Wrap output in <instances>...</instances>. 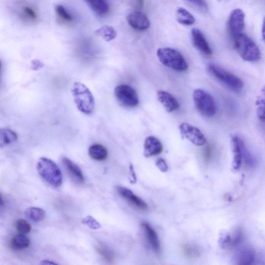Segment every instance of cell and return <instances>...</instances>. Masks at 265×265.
Listing matches in <instances>:
<instances>
[{
  "mask_svg": "<svg viewBox=\"0 0 265 265\" xmlns=\"http://www.w3.org/2000/svg\"><path fill=\"white\" fill-rule=\"evenodd\" d=\"M136 6L139 8H142L144 6V0H135Z\"/></svg>",
  "mask_w": 265,
  "mask_h": 265,
  "instance_id": "cell-40",
  "label": "cell"
},
{
  "mask_svg": "<svg viewBox=\"0 0 265 265\" xmlns=\"http://www.w3.org/2000/svg\"><path fill=\"white\" fill-rule=\"evenodd\" d=\"M255 259V251L251 248H245L239 254L238 264L242 265H252L253 264Z\"/></svg>",
  "mask_w": 265,
  "mask_h": 265,
  "instance_id": "cell-23",
  "label": "cell"
},
{
  "mask_svg": "<svg viewBox=\"0 0 265 265\" xmlns=\"http://www.w3.org/2000/svg\"><path fill=\"white\" fill-rule=\"evenodd\" d=\"M25 216L30 221L37 223L44 219L46 213L45 211L41 208L31 207L25 211Z\"/></svg>",
  "mask_w": 265,
  "mask_h": 265,
  "instance_id": "cell-24",
  "label": "cell"
},
{
  "mask_svg": "<svg viewBox=\"0 0 265 265\" xmlns=\"http://www.w3.org/2000/svg\"><path fill=\"white\" fill-rule=\"evenodd\" d=\"M22 11L24 16L27 18L35 20L37 18V15L35 10L29 7H24L22 8Z\"/></svg>",
  "mask_w": 265,
  "mask_h": 265,
  "instance_id": "cell-35",
  "label": "cell"
},
{
  "mask_svg": "<svg viewBox=\"0 0 265 265\" xmlns=\"http://www.w3.org/2000/svg\"><path fill=\"white\" fill-rule=\"evenodd\" d=\"M245 15L241 9L233 10L228 22V30L232 39L237 35L243 33L245 26Z\"/></svg>",
  "mask_w": 265,
  "mask_h": 265,
  "instance_id": "cell-8",
  "label": "cell"
},
{
  "mask_svg": "<svg viewBox=\"0 0 265 265\" xmlns=\"http://www.w3.org/2000/svg\"><path fill=\"white\" fill-rule=\"evenodd\" d=\"M96 250L98 253L106 262L112 263L115 259L114 255L112 251L106 246L102 244H99L96 247Z\"/></svg>",
  "mask_w": 265,
  "mask_h": 265,
  "instance_id": "cell-28",
  "label": "cell"
},
{
  "mask_svg": "<svg viewBox=\"0 0 265 265\" xmlns=\"http://www.w3.org/2000/svg\"><path fill=\"white\" fill-rule=\"evenodd\" d=\"M181 250L183 255L188 258L195 259L200 256L199 249L194 245L184 244L181 247Z\"/></svg>",
  "mask_w": 265,
  "mask_h": 265,
  "instance_id": "cell-27",
  "label": "cell"
},
{
  "mask_svg": "<svg viewBox=\"0 0 265 265\" xmlns=\"http://www.w3.org/2000/svg\"><path fill=\"white\" fill-rule=\"evenodd\" d=\"M157 56L164 66L175 71L182 72L188 69L187 62L177 50L171 48H160Z\"/></svg>",
  "mask_w": 265,
  "mask_h": 265,
  "instance_id": "cell-5",
  "label": "cell"
},
{
  "mask_svg": "<svg viewBox=\"0 0 265 265\" xmlns=\"http://www.w3.org/2000/svg\"><path fill=\"white\" fill-rule=\"evenodd\" d=\"M219 244L223 249L232 248V237L229 233H222L219 238Z\"/></svg>",
  "mask_w": 265,
  "mask_h": 265,
  "instance_id": "cell-30",
  "label": "cell"
},
{
  "mask_svg": "<svg viewBox=\"0 0 265 265\" xmlns=\"http://www.w3.org/2000/svg\"><path fill=\"white\" fill-rule=\"evenodd\" d=\"M158 98L168 112H173L179 108L177 100L169 92L160 91L158 92Z\"/></svg>",
  "mask_w": 265,
  "mask_h": 265,
  "instance_id": "cell-16",
  "label": "cell"
},
{
  "mask_svg": "<svg viewBox=\"0 0 265 265\" xmlns=\"http://www.w3.org/2000/svg\"><path fill=\"white\" fill-rule=\"evenodd\" d=\"M57 16L62 20L65 22H72L73 20V17L66 9L61 5L56 6L55 8Z\"/></svg>",
  "mask_w": 265,
  "mask_h": 265,
  "instance_id": "cell-29",
  "label": "cell"
},
{
  "mask_svg": "<svg viewBox=\"0 0 265 265\" xmlns=\"http://www.w3.org/2000/svg\"><path fill=\"white\" fill-rule=\"evenodd\" d=\"M37 170L41 177L50 185L58 187L62 184V173L56 163L52 160L41 158L38 161Z\"/></svg>",
  "mask_w": 265,
  "mask_h": 265,
  "instance_id": "cell-4",
  "label": "cell"
},
{
  "mask_svg": "<svg viewBox=\"0 0 265 265\" xmlns=\"http://www.w3.org/2000/svg\"><path fill=\"white\" fill-rule=\"evenodd\" d=\"M30 239L24 234L15 235L10 241V246L15 250H22L27 249L30 246Z\"/></svg>",
  "mask_w": 265,
  "mask_h": 265,
  "instance_id": "cell-22",
  "label": "cell"
},
{
  "mask_svg": "<svg viewBox=\"0 0 265 265\" xmlns=\"http://www.w3.org/2000/svg\"><path fill=\"white\" fill-rule=\"evenodd\" d=\"M116 190L118 194L125 199L127 200L130 203L139 209L146 210L148 206L142 198L139 197L129 188L122 186H117Z\"/></svg>",
  "mask_w": 265,
  "mask_h": 265,
  "instance_id": "cell-13",
  "label": "cell"
},
{
  "mask_svg": "<svg viewBox=\"0 0 265 265\" xmlns=\"http://www.w3.org/2000/svg\"><path fill=\"white\" fill-rule=\"evenodd\" d=\"M15 228L20 234H26L30 232L31 226L26 220L19 219L15 223Z\"/></svg>",
  "mask_w": 265,
  "mask_h": 265,
  "instance_id": "cell-31",
  "label": "cell"
},
{
  "mask_svg": "<svg viewBox=\"0 0 265 265\" xmlns=\"http://www.w3.org/2000/svg\"><path fill=\"white\" fill-rule=\"evenodd\" d=\"M209 73L217 81L235 92L243 90L244 84L237 76L215 64H210L207 67Z\"/></svg>",
  "mask_w": 265,
  "mask_h": 265,
  "instance_id": "cell-3",
  "label": "cell"
},
{
  "mask_svg": "<svg viewBox=\"0 0 265 265\" xmlns=\"http://www.w3.org/2000/svg\"><path fill=\"white\" fill-rule=\"evenodd\" d=\"M82 223L89 227L93 230H97L100 228L101 225L94 218L89 216L82 220Z\"/></svg>",
  "mask_w": 265,
  "mask_h": 265,
  "instance_id": "cell-33",
  "label": "cell"
},
{
  "mask_svg": "<svg viewBox=\"0 0 265 265\" xmlns=\"http://www.w3.org/2000/svg\"><path fill=\"white\" fill-rule=\"evenodd\" d=\"M62 162L72 180L78 184H82L85 182L83 173L77 164L66 157H62Z\"/></svg>",
  "mask_w": 265,
  "mask_h": 265,
  "instance_id": "cell-12",
  "label": "cell"
},
{
  "mask_svg": "<svg viewBox=\"0 0 265 265\" xmlns=\"http://www.w3.org/2000/svg\"><path fill=\"white\" fill-rule=\"evenodd\" d=\"M44 63L39 59H34L31 62V69L34 71H39L44 67Z\"/></svg>",
  "mask_w": 265,
  "mask_h": 265,
  "instance_id": "cell-37",
  "label": "cell"
},
{
  "mask_svg": "<svg viewBox=\"0 0 265 265\" xmlns=\"http://www.w3.org/2000/svg\"><path fill=\"white\" fill-rule=\"evenodd\" d=\"M262 34L263 39L265 43V17H264L263 21Z\"/></svg>",
  "mask_w": 265,
  "mask_h": 265,
  "instance_id": "cell-39",
  "label": "cell"
},
{
  "mask_svg": "<svg viewBox=\"0 0 265 265\" xmlns=\"http://www.w3.org/2000/svg\"><path fill=\"white\" fill-rule=\"evenodd\" d=\"M41 264H42V265H55V264H57L55 263V262H53V261H51L44 260V261H42L41 262Z\"/></svg>",
  "mask_w": 265,
  "mask_h": 265,
  "instance_id": "cell-42",
  "label": "cell"
},
{
  "mask_svg": "<svg viewBox=\"0 0 265 265\" xmlns=\"http://www.w3.org/2000/svg\"><path fill=\"white\" fill-rule=\"evenodd\" d=\"M176 20L184 26H191L195 23L194 16L184 8L179 7L177 10L176 14Z\"/></svg>",
  "mask_w": 265,
  "mask_h": 265,
  "instance_id": "cell-21",
  "label": "cell"
},
{
  "mask_svg": "<svg viewBox=\"0 0 265 265\" xmlns=\"http://www.w3.org/2000/svg\"><path fill=\"white\" fill-rule=\"evenodd\" d=\"M242 139L237 135H234L231 138V145L233 153V167L235 170L241 168L243 161Z\"/></svg>",
  "mask_w": 265,
  "mask_h": 265,
  "instance_id": "cell-14",
  "label": "cell"
},
{
  "mask_svg": "<svg viewBox=\"0 0 265 265\" xmlns=\"http://www.w3.org/2000/svg\"><path fill=\"white\" fill-rule=\"evenodd\" d=\"M234 47L240 56L245 61L255 62L261 57L257 45L250 37L243 33L233 39Z\"/></svg>",
  "mask_w": 265,
  "mask_h": 265,
  "instance_id": "cell-2",
  "label": "cell"
},
{
  "mask_svg": "<svg viewBox=\"0 0 265 265\" xmlns=\"http://www.w3.org/2000/svg\"><path fill=\"white\" fill-rule=\"evenodd\" d=\"M186 1L201 10L206 11L208 9L205 0H186Z\"/></svg>",
  "mask_w": 265,
  "mask_h": 265,
  "instance_id": "cell-34",
  "label": "cell"
},
{
  "mask_svg": "<svg viewBox=\"0 0 265 265\" xmlns=\"http://www.w3.org/2000/svg\"><path fill=\"white\" fill-rule=\"evenodd\" d=\"M142 226L145 232L150 245L157 254H159L161 250L160 243L156 232L147 223L143 222Z\"/></svg>",
  "mask_w": 265,
  "mask_h": 265,
  "instance_id": "cell-17",
  "label": "cell"
},
{
  "mask_svg": "<svg viewBox=\"0 0 265 265\" xmlns=\"http://www.w3.org/2000/svg\"><path fill=\"white\" fill-rule=\"evenodd\" d=\"M115 95L119 103L125 107H135L140 102L136 91L127 85L118 86L115 88Z\"/></svg>",
  "mask_w": 265,
  "mask_h": 265,
  "instance_id": "cell-7",
  "label": "cell"
},
{
  "mask_svg": "<svg viewBox=\"0 0 265 265\" xmlns=\"http://www.w3.org/2000/svg\"><path fill=\"white\" fill-rule=\"evenodd\" d=\"M95 34L102 37L107 42H110L117 37V32L114 28L110 26H104L95 31Z\"/></svg>",
  "mask_w": 265,
  "mask_h": 265,
  "instance_id": "cell-26",
  "label": "cell"
},
{
  "mask_svg": "<svg viewBox=\"0 0 265 265\" xmlns=\"http://www.w3.org/2000/svg\"><path fill=\"white\" fill-rule=\"evenodd\" d=\"M163 149V145L157 138L150 136L146 138L144 144V156L146 158L160 154Z\"/></svg>",
  "mask_w": 265,
  "mask_h": 265,
  "instance_id": "cell-15",
  "label": "cell"
},
{
  "mask_svg": "<svg viewBox=\"0 0 265 265\" xmlns=\"http://www.w3.org/2000/svg\"><path fill=\"white\" fill-rule=\"evenodd\" d=\"M18 140L17 134L9 129L3 128L0 131V146L5 147Z\"/></svg>",
  "mask_w": 265,
  "mask_h": 265,
  "instance_id": "cell-20",
  "label": "cell"
},
{
  "mask_svg": "<svg viewBox=\"0 0 265 265\" xmlns=\"http://www.w3.org/2000/svg\"><path fill=\"white\" fill-rule=\"evenodd\" d=\"M195 106L201 115L212 118L216 115L217 106L212 96L203 90L197 89L193 92Z\"/></svg>",
  "mask_w": 265,
  "mask_h": 265,
  "instance_id": "cell-6",
  "label": "cell"
},
{
  "mask_svg": "<svg viewBox=\"0 0 265 265\" xmlns=\"http://www.w3.org/2000/svg\"><path fill=\"white\" fill-rule=\"evenodd\" d=\"M179 130L181 135L195 145L201 146L206 144L205 136L194 126L184 122L179 125Z\"/></svg>",
  "mask_w": 265,
  "mask_h": 265,
  "instance_id": "cell-9",
  "label": "cell"
},
{
  "mask_svg": "<svg viewBox=\"0 0 265 265\" xmlns=\"http://www.w3.org/2000/svg\"><path fill=\"white\" fill-rule=\"evenodd\" d=\"M130 172L132 174V177H133V182H135L136 181V177L135 175V172L134 171L133 167L132 165H130Z\"/></svg>",
  "mask_w": 265,
  "mask_h": 265,
  "instance_id": "cell-41",
  "label": "cell"
},
{
  "mask_svg": "<svg viewBox=\"0 0 265 265\" xmlns=\"http://www.w3.org/2000/svg\"><path fill=\"white\" fill-rule=\"evenodd\" d=\"M191 36L193 45L201 54L207 57L212 55V49L201 31L198 29H193L191 31Z\"/></svg>",
  "mask_w": 265,
  "mask_h": 265,
  "instance_id": "cell-11",
  "label": "cell"
},
{
  "mask_svg": "<svg viewBox=\"0 0 265 265\" xmlns=\"http://www.w3.org/2000/svg\"><path fill=\"white\" fill-rule=\"evenodd\" d=\"M256 106L257 115L261 121L265 122V85L258 96Z\"/></svg>",
  "mask_w": 265,
  "mask_h": 265,
  "instance_id": "cell-25",
  "label": "cell"
},
{
  "mask_svg": "<svg viewBox=\"0 0 265 265\" xmlns=\"http://www.w3.org/2000/svg\"><path fill=\"white\" fill-rule=\"evenodd\" d=\"M89 155L93 160L97 161H103L108 156V150L105 147L100 144H93L89 148Z\"/></svg>",
  "mask_w": 265,
  "mask_h": 265,
  "instance_id": "cell-19",
  "label": "cell"
},
{
  "mask_svg": "<svg viewBox=\"0 0 265 265\" xmlns=\"http://www.w3.org/2000/svg\"><path fill=\"white\" fill-rule=\"evenodd\" d=\"M130 26L138 31H145L150 26V21L143 12L135 11L130 13L127 18Z\"/></svg>",
  "mask_w": 265,
  "mask_h": 265,
  "instance_id": "cell-10",
  "label": "cell"
},
{
  "mask_svg": "<svg viewBox=\"0 0 265 265\" xmlns=\"http://www.w3.org/2000/svg\"><path fill=\"white\" fill-rule=\"evenodd\" d=\"M156 165L162 172L166 173L168 171V166L166 161L162 158L158 159L157 160Z\"/></svg>",
  "mask_w": 265,
  "mask_h": 265,
  "instance_id": "cell-38",
  "label": "cell"
},
{
  "mask_svg": "<svg viewBox=\"0 0 265 265\" xmlns=\"http://www.w3.org/2000/svg\"><path fill=\"white\" fill-rule=\"evenodd\" d=\"M87 4L99 16H105L109 12L110 7L107 0H86Z\"/></svg>",
  "mask_w": 265,
  "mask_h": 265,
  "instance_id": "cell-18",
  "label": "cell"
},
{
  "mask_svg": "<svg viewBox=\"0 0 265 265\" xmlns=\"http://www.w3.org/2000/svg\"><path fill=\"white\" fill-rule=\"evenodd\" d=\"M242 146L243 160L245 161L247 165H248V166H253L254 163L253 157H252V155L249 152V151L248 150L243 140L242 141Z\"/></svg>",
  "mask_w": 265,
  "mask_h": 265,
  "instance_id": "cell-32",
  "label": "cell"
},
{
  "mask_svg": "<svg viewBox=\"0 0 265 265\" xmlns=\"http://www.w3.org/2000/svg\"><path fill=\"white\" fill-rule=\"evenodd\" d=\"M243 235L241 230H238L232 236V248L239 245L243 241Z\"/></svg>",
  "mask_w": 265,
  "mask_h": 265,
  "instance_id": "cell-36",
  "label": "cell"
},
{
  "mask_svg": "<svg viewBox=\"0 0 265 265\" xmlns=\"http://www.w3.org/2000/svg\"><path fill=\"white\" fill-rule=\"evenodd\" d=\"M72 92L79 110L86 115L92 114L95 108V99L89 88L81 83L77 82L73 85Z\"/></svg>",
  "mask_w": 265,
  "mask_h": 265,
  "instance_id": "cell-1",
  "label": "cell"
}]
</instances>
